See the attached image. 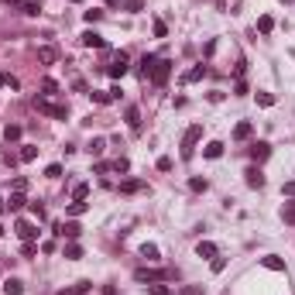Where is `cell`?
Returning <instances> with one entry per match:
<instances>
[{
	"instance_id": "9",
	"label": "cell",
	"mask_w": 295,
	"mask_h": 295,
	"mask_svg": "<svg viewBox=\"0 0 295 295\" xmlns=\"http://www.w3.org/2000/svg\"><path fill=\"white\" fill-rule=\"evenodd\" d=\"M251 134H254V124L251 120H240L233 127V141H251Z\"/></svg>"
},
{
	"instance_id": "46",
	"label": "cell",
	"mask_w": 295,
	"mask_h": 295,
	"mask_svg": "<svg viewBox=\"0 0 295 295\" xmlns=\"http://www.w3.org/2000/svg\"><path fill=\"white\" fill-rule=\"evenodd\" d=\"M7 3H24V0H7Z\"/></svg>"
},
{
	"instance_id": "27",
	"label": "cell",
	"mask_w": 295,
	"mask_h": 295,
	"mask_svg": "<svg viewBox=\"0 0 295 295\" xmlns=\"http://www.w3.org/2000/svg\"><path fill=\"white\" fill-rule=\"evenodd\" d=\"M107 165H110V172H127V168H131L127 158H117V161H107Z\"/></svg>"
},
{
	"instance_id": "21",
	"label": "cell",
	"mask_w": 295,
	"mask_h": 295,
	"mask_svg": "<svg viewBox=\"0 0 295 295\" xmlns=\"http://www.w3.org/2000/svg\"><path fill=\"white\" fill-rule=\"evenodd\" d=\"M86 196H89V185H86V182H79V185L73 189V203H86Z\"/></svg>"
},
{
	"instance_id": "34",
	"label": "cell",
	"mask_w": 295,
	"mask_h": 295,
	"mask_svg": "<svg viewBox=\"0 0 295 295\" xmlns=\"http://www.w3.org/2000/svg\"><path fill=\"white\" fill-rule=\"evenodd\" d=\"M66 258H69V261L82 258V247H79V244H69V247H66Z\"/></svg>"
},
{
	"instance_id": "38",
	"label": "cell",
	"mask_w": 295,
	"mask_h": 295,
	"mask_svg": "<svg viewBox=\"0 0 295 295\" xmlns=\"http://www.w3.org/2000/svg\"><path fill=\"white\" fill-rule=\"evenodd\" d=\"M82 17H86V21H89V24H93V21H100V17H103V10H96V7H93V10H86V14H82Z\"/></svg>"
},
{
	"instance_id": "28",
	"label": "cell",
	"mask_w": 295,
	"mask_h": 295,
	"mask_svg": "<svg viewBox=\"0 0 295 295\" xmlns=\"http://www.w3.org/2000/svg\"><path fill=\"white\" fill-rule=\"evenodd\" d=\"M21 7H24V14H31V17H35V14L41 10V0H24Z\"/></svg>"
},
{
	"instance_id": "50",
	"label": "cell",
	"mask_w": 295,
	"mask_h": 295,
	"mask_svg": "<svg viewBox=\"0 0 295 295\" xmlns=\"http://www.w3.org/2000/svg\"><path fill=\"white\" fill-rule=\"evenodd\" d=\"M0 237H3V226H0Z\"/></svg>"
},
{
	"instance_id": "44",
	"label": "cell",
	"mask_w": 295,
	"mask_h": 295,
	"mask_svg": "<svg viewBox=\"0 0 295 295\" xmlns=\"http://www.w3.org/2000/svg\"><path fill=\"white\" fill-rule=\"evenodd\" d=\"M21 254H24V258H31V254H35V244H31V240H24V247H21Z\"/></svg>"
},
{
	"instance_id": "5",
	"label": "cell",
	"mask_w": 295,
	"mask_h": 295,
	"mask_svg": "<svg viewBox=\"0 0 295 295\" xmlns=\"http://www.w3.org/2000/svg\"><path fill=\"white\" fill-rule=\"evenodd\" d=\"M127 69H131V62H127V55L120 52V55H113V59H110V66H107V75L120 79V75H127Z\"/></svg>"
},
{
	"instance_id": "25",
	"label": "cell",
	"mask_w": 295,
	"mask_h": 295,
	"mask_svg": "<svg viewBox=\"0 0 295 295\" xmlns=\"http://www.w3.org/2000/svg\"><path fill=\"white\" fill-rule=\"evenodd\" d=\"M3 138H7V145L17 141V138H21V127H17V124H7V127H3Z\"/></svg>"
},
{
	"instance_id": "42",
	"label": "cell",
	"mask_w": 295,
	"mask_h": 295,
	"mask_svg": "<svg viewBox=\"0 0 295 295\" xmlns=\"http://www.w3.org/2000/svg\"><path fill=\"white\" fill-rule=\"evenodd\" d=\"M233 93H237V96H244V93H247V82H244V79H237V86H233Z\"/></svg>"
},
{
	"instance_id": "48",
	"label": "cell",
	"mask_w": 295,
	"mask_h": 295,
	"mask_svg": "<svg viewBox=\"0 0 295 295\" xmlns=\"http://www.w3.org/2000/svg\"><path fill=\"white\" fill-rule=\"evenodd\" d=\"M69 3H82V0H69Z\"/></svg>"
},
{
	"instance_id": "14",
	"label": "cell",
	"mask_w": 295,
	"mask_h": 295,
	"mask_svg": "<svg viewBox=\"0 0 295 295\" xmlns=\"http://www.w3.org/2000/svg\"><path fill=\"white\" fill-rule=\"evenodd\" d=\"M124 117H127V127H131V131H141V110H138V107H127Z\"/></svg>"
},
{
	"instance_id": "26",
	"label": "cell",
	"mask_w": 295,
	"mask_h": 295,
	"mask_svg": "<svg viewBox=\"0 0 295 295\" xmlns=\"http://www.w3.org/2000/svg\"><path fill=\"white\" fill-rule=\"evenodd\" d=\"M148 292H151V295H172V289H168V285H161V282H151V285H148Z\"/></svg>"
},
{
	"instance_id": "13",
	"label": "cell",
	"mask_w": 295,
	"mask_h": 295,
	"mask_svg": "<svg viewBox=\"0 0 295 295\" xmlns=\"http://www.w3.org/2000/svg\"><path fill=\"white\" fill-rule=\"evenodd\" d=\"M79 41H82V45H86V48H107V41H103V38H100V35H96V31H86V35H82V38H79Z\"/></svg>"
},
{
	"instance_id": "36",
	"label": "cell",
	"mask_w": 295,
	"mask_h": 295,
	"mask_svg": "<svg viewBox=\"0 0 295 295\" xmlns=\"http://www.w3.org/2000/svg\"><path fill=\"white\" fill-rule=\"evenodd\" d=\"M41 89L52 96V93H59V82H55V79H45V82H41Z\"/></svg>"
},
{
	"instance_id": "23",
	"label": "cell",
	"mask_w": 295,
	"mask_h": 295,
	"mask_svg": "<svg viewBox=\"0 0 295 295\" xmlns=\"http://www.w3.org/2000/svg\"><path fill=\"white\" fill-rule=\"evenodd\" d=\"M24 203H28V199H24V192H14V196L7 199V210H24Z\"/></svg>"
},
{
	"instance_id": "47",
	"label": "cell",
	"mask_w": 295,
	"mask_h": 295,
	"mask_svg": "<svg viewBox=\"0 0 295 295\" xmlns=\"http://www.w3.org/2000/svg\"><path fill=\"white\" fill-rule=\"evenodd\" d=\"M282 3H285V7H289V3H292V0H282Z\"/></svg>"
},
{
	"instance_id": "39",
	"label": "cell",
	"mask_w": 295,
	"mask_h": 295,
	"mask_svg": "<svg viewBox=\"0 0 295 295\" xmlns=\"http://www.w3.org/2000/svg\"><path fill=\"white\" fill-rule=\"evenodd\" d=\"M168 35V28H165V21H154V38H165Z\"/></svg>"
},
{
	"instance_id": "33",
	"label": "cell",
	"mask_w": 295,
	"mask_h": 295,
	"mask_svg": "<svg viewBox=\"0 0 295 295\" xmlns=\"http://www.w3.org/2000/svg\"><path fill=\"white\" fill-rule=\"evenodd\" d=\"M141 254H145L148 261H158V247H154V244H145V247H141Z\"/></svg>"
},
{
	"instance_id": "29",
	"label": "cell",
	"mask_w": 295,
	"mask_h": 295,
	"mask_svg": "<svg viewBox=\"0 0 295 295\" xmlns=\"http://www.w3.org/2000/svg\"><path fill=\"white\" fill-rule=\"evenodd\" d=\"M93 100H96V103H110L113 96H110V89H93Z\"/></svg>"
},
{
	"instance_id": "19",
	"label": "cell",
	"mask_w": 295,
	"mask_h": 295,
	"mask_svg": "<svg viewBox=\"0 0 295 295\" xmlns=\"http://www.w3.org/2000/svg\"><path fill=\"white\" fill-rule=\"evenodd\" d=\"M21 292H24V285H21L17 278H7V282H3V295H21Z\"/></svg>"
},
{
	"instance_id": "37",
	"label": "cell",
	"mask_w": 295,
	"mask_h": 295,
	"mask_svg": "<svg viewBox=\"0 0 295 295\" xmlns=\"http://www.w3.org/2000/svg\"><path fill=\"white\" fill-rule=\"evenodd\" d=\"M258 103H261V107H275V96H271V93H258Z\"/></svg>"
},
{
	"instance_id": "17",
	"label": "cell",
	"mask_w": 295,
	"mask_h": 295,
	"mask_svg": "<svg viewBox=\"0 0 295 295\" xmlns=\"http://www.w3.org/2000/svg\"><path fill=\"white\" fill-rule=\"evenodd\" d=\"M86 151H89V154H93V158H100V154H103V151H107V141H103V138H93V141H89V145H86Z\"/></svg>"
},
{
	"instance_id": "11",
	"label": "cell",
	"mask_w": 295,
	"mask_h": 295,
	"mask_svg": "<svg viewBox=\"0 0 295 295\" xmlns=\"http://www.w3.org/2000/svg\"><path fill=\"white\" fill-rule=\"evenodd\" d=\"M55 59H59V48H52V45H41V48H38V62H41V66H52Z\"/></svg>"
},
{
	"instance_id": "32",
	"label": "cell",
	"mask_w": 295,
	"mask_h": 295,
	"mask_svg": "<svg viewBox=\"0 0 295 295\" xmlns=\"http://www.w3.org/2000/svg\"><path fill=\"white\" fill-rule=\"evenodd\" d=\"M86 210H89V203H73V206H69V217H82Z\"/></svg>"
},
{
	"instance_id": "12",
	"label": "cell",
	"mask_w": 295,
	"mask_h": 295,
	"mask_svg": "<svg viewBox=\"0 0 295 295\" xmlns=\"http://www.w3.org/2000/svg\"><path fill=\"white\" fill-rule=\"evenodd\" d=\"M196 254H199V258H217L220 247H217L213 240H199V244H196Z\"/></svg>"
},
{
	"instance_id": "22",
	"label": "cell",
	"mask_w": 295,
	"mask_h": 295,
	"mask_svg": "<svg viewBox=\"0 0 295 295\" xmlns=\"http://www.w3.org/2000/svg\"><path fill=\"white\" fill-rule=\"evenodd\" d=\"M258 31H261V35H271V31H275V21H271L268 14H264V17H258Z\"/></svg>"
},
{
	"instance_id": "16",
	"label": "cell",
	"mask_w": 295,
	"mask_h": 295,
	"mask_svg": "<svg viewBox=\"0 0 295 295\" xmlns=\"http://www.w3.org/2000/svg\"><path fill=\"white\" fill-rule=\"evenodd\" d=\"M154 62H158V55H145V59L138 62V66H141V69H138V73H141V79H148V75H151V69H154Z\"/></svg>"
},
{
	"instance_id": "15",
	"label": "cell",
	"mask_w": 295,
	"mask_h": 295,
	"mask_svg": "<svg viewBox=\"0 0 295 295\" xmlns=\"http://www.w3.org/2000/svg\"><path fill=\"white\" fill-rule=\"evenodd\" d=\"M141 189H145V182H141V179H127V182H120V192H124V196L141 192Z\"/></svg>"
},
{
	"instance_id": "18",
	"label": "cell",
	"mask_w": 295,
	"mask_h": 295,
	"mask_svg": "<svg viewBox=\"0 0 295 295\" xmlns=\"http://www.w3.org/2000/svg\"><path fill=\"white\" fill-rule=\"evenodd\" d=\"M261 264H264V268H271V271H285V261H282V258H275V254L261 258Z\"/></svg>"
},
{
	"instance_id": "35",
	"label": "cell",
	"mask_w": 295,
	"mask_h": 295,
	"mask_svg": "<svg viewBox=\"0 0 295 295\" xmlns=\"http://www.w3.org/2000/svg\"><path fill=\"white\" fill-rule=\"evenodd\" d=\"M189 189L192 192H206V179H189Z\"/></svg>"
},
{
	"instance_id": "6",
	"label": "cell",
	"mask_w": 295,
	"mask_h": 295,
	"mask_svg": "<svg viewBox=\"0 0 295 295\" xmlns=\"http://www.w3.org/2000/svg\"><path fill=\"white\" fill-rule=\"evenodd\" d=\"M247 154H251V161H264V158L271 154V145H268V141H254V145L247 148Z\"/></svg>"
},
{
	"instance_id": "24",
	"label": "cell",
	"mask_w": 295,
	"mask_h": 295,
	"mask_svg": "<svg viewBox=\"0 0 295 295\" xmlns=\"http://www.w3.org/2000/svg\"><path fill=\"white\" fill-rule=\"evenodd\" d=\"M203 154H206V158H220V154H223V145H220V141H210V145L203 148Z\"/></svg>"
},
{
	"instance_id": "40",
	"label": "cell",
	"mask_w": 295,
	"mask_h": 295,
	"mask_svg": "<svg viewBox=\"0 0 295 295\" xmlns=\"http://www.w3.org/2000/svg\"><path fill=\"white\" fill-rule=\"evenodd\" d=\"M45 175H48V179H59V175H62V165H48Z\"/></svg>"
},
{
	"instance_id": "20",
	"label": "cell",
	"mask_w": 295,
	"mask_h": 295,
	"mask_svg": "<svg viewBox=\"0 0 295 295\" xmlns=\"http://www.w3.org/2000/svg\"><path fill=\"white\" fill-rule=\"evenodd\" d=\"M203 75H206V66H196V69H189V73L182 75V82H199Z\"/></svg>"
},
{
	"instance_id": "4",
	"label": "cell",
	"mask_w": 295,
	"mask_h": 295,
	"mask_svg": "<svg viewBox=\"0 0 295 295\" xmlns=\"http://www.w3.org/2000/svg\"><path fill=\"white\" fill-rule=\"evenodd\" d=\"M134 278L151 285V282H165V278H175V271H151V268H138V271H134Z\"/></svg>"
},
{
	"instance_id": "3",
	"label": "cell",
	"mask_w": 295,
	"mask_h": 295,
	"mask_svg": "<svg viewBox=\"0 0 295 295\" xmlns=\"http://www.w3.org/2000/svg\"><path fill=\"white\" fill-rule=\"evenodd\" d=\"M168 75H172V62H168V59H158L148 79H151L154 86H165V82H168Z\"/></svg>"
},
{
	"instance_id": "2",
	"label": "cell",
	"mask_w": 295,
	"mask_h": 295,
	"mask_svg": "<svg viewBox=\"0 0 295 295\" xmlns=\"http://www.w3.org/2000/svg\"><path fill=\"white\" fill-rule=\"evenodd\" d=\"M35 110H41V113H48V117H55V120H66V117H69V107H66V103H52V100H45V96L35 100Z\"/></svg>"
},
{
	"instance_id": "43",
	"label": "cell",
	"mask_w": 295,
	"mask_h": 295,
	"mask_svg": "<svg viewBox=\"0 0 295 295\" xmlns=\"http://www.w3.org/2000/svg\"><path fill=\"white\" fill-rule=\"evenodd\" d=\"M28 189V179H14V192H24Z\"/></svg>"
},
{
	"instance_id": "31",
	"label": "cell",
	"mask_w": 295,
	"mask_h": 295,
	"mask_svg": "<svg viewBox=\"0 0 295 295\" xmlns=\"http://www.w3.org/2000/svg\"><path fill=\"white\" fill-rule=\"evenodd\" d=\"M35 154H38V148H35V145H24V148H21V161H31Z\"/></svg>"
},
{
	"instance_id": "10",
	"label": "cell",
	"mask_w": 295,
	"mask_h": 295,
	"mask_svg": "<svg viewBox=\"0 0 295 295\" xmlns=\"http://www.w3.org/2000/svg\"><path fill=\"white\" fill-rule=\"evenodd\" d=\"M14 230H17V237H21V240H35V237H38V230H35L28 220H17V223H14Z\"/></svg>"
},
{
	"instance_id": "7",
	"label": "cell",
	"mask_w": 295,
	"mask_h": 295,
	"mask_svg": "<svg viewBox=\"0 0 295 295\" xmlns=\"http://www.w3.org/2000/svg\"><path fill=\"white\" fill-rule=\"evenodd\" d=\"M244 182H247L251 189H261V185H264V172H261L258 165H251V168L244 172Z\"/></svg>"
},
{
	"instance_id": "45",
	"label": "cell",
	"mask_w": 295,
	"mask_h": 295,
	"mask_svg": "<svg viewBox=\"0 0 295 295\" xmlns=\"http://www.w3.org/2000/svg\"><path fill=\"white\" fill-rule=\"evenodd\" d=\"M107 3H110V7H120V3H124V0H107Z\"/></svg>"
},
{
	"instance_id": "41",
	"label": "cell",
	"mask_w": 295,
	"mask_h": 295,
	"mask_svg": "<svg viewBox=\"0 0 295 295\" xmlns=\"http://www.w3.org/2000/svg\"><path fill=\"white\" fill-rule=\"evenodd\" d=\"M223 268H226V258H220V254H217V258H213V271H217V275H220Z\"/></svg>"
},
{
	"instance_id": "30",
	"label": "cell",
	"mask_w": 295,
	"mask_h": 295,
	"mask_svg": "<svg viewBox=\"0 0 295 295\" xmlns=\"http://www.w3.org/2000/svg\"><path fill=\"white\" fill-rule=\"evenodd\" d=\"M282 217H285V223H292V226H295V203H285Z\"/></svg>"
},
{
	"instance_id": "1",
	"label": "cell",
	"mask_w": 295,
	"mask_h": 295,
	"mask_svg": "<svg viewBox=\"0 0 295 295\" xmlns=\"http://www.w3.org/2000/svg\"><path fill=\"white\" fill-rule=\"evenodd\" d=\"M199 138H203V124H192V127L182 134V161H189V158L196 154V145H199Z\"/></svg>"
},
{
	"instance_id": "49",
	"label": "cell",
	"mask_w": 295,
	"mask_h": 295,
	"mask_svg": "<svg viewBox=\"0 0 295 295\" xmlns=\"http://www.w3.org/2000/svg\"><path fill=\"white\" fill-rule=\"evenodd\" d=\"M0 86H3V73H0Z\"/></svg>"
},
{
	"instance_id": "8",
	"label": "cell",
	"mask_w": 295,
	"mask_h": 295,
	"mask_svg": "<svg viewBox=\"0 0 295 295\" xmlns=\"http://www.w3.org/2000/svg\"><path fill=\"white\" fill-rule=\"evenodd\" d=\"M55 233H59V237H69V240H75V237L82 233V226H79V223H55Z\"/></svg>"
}]
</instances>
